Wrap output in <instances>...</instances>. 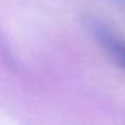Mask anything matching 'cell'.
Returning a JSON list of instances; mask_svg holds the SVG:
<instances>
[{"label":"cell","mask_w":125,"mask_h":125,"mask_svg":"<svg viewBox=\"0 0 125 125\" xmlns=\"http://www.w3.org/2000/svg\"><path fill=\"white\" fill-rule=\"evenodd\" d=\"M87 30L103 53L125 74V38L96 18L87 21Z\"/></svg>","instance_id":"cell-1"}]
</instances>
